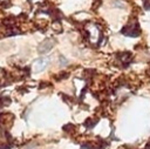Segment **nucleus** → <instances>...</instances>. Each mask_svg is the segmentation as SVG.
<instances>
[{
    "mask_svg": "<svg viewBox=\"0 0 150 149\" xmlns=\"http://www.w3.org/2000/svg\"><path fill=\"white\" fill-rule=\"evenodd\" d=\"M50 59L49 57H40L38 59L33 65V72L34 73H41L49 66Z\"/></svg>",
    "mask_w": 150,
    "mask_h": 149,
    "instance_id": "1",
    "label": "nucleus"
},
{
    "mask_svg": "<svg viewBox=\"0 0 150 149\" xmlns=\"http://www.w3.org/2000/svg\"><path fill=\"white\" fill-rule=\"evenodd\" d=\"M54 45H55V40H54V39H46V40H43V41L40 43L38 50H39L40 54H45V53L49 52V50L53 48Z\"/></svg>",
    "mask_w": 150,
    "mask_h": 149,
    "instance_id": "2",
    "label": "nucleus"
},
{
    "mask_svg": "<svg viewBox=\"0 0 150 149\" xmlns=\"http://www.w3.org/2000/svg\"><path fill=\"white\" fill-rule=\"evenodd\" d=\"M112 6H114V7H118V8H124V7H125V4L122 2L121 0H114Z\"/></svg>",
    "mask_w": 150,
    "mask_h": 149,
    "instance_id": "3",
    "label": "nucleus"
}]
</instances>
